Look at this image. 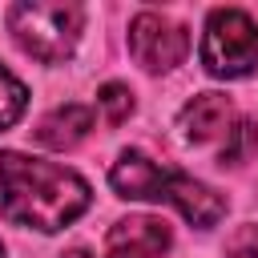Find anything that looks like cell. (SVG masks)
<instances>
[{
    "instance_id": "1",
    "label": "cell",
    "mask_w": 258,
    "mask_h": 258,
    "mask_svg": "<svg viewBox=\"0 0 258 258\" xmlns=\"http://www.w3.org/2000/svg\"><path fill=\"white\" fill-rule=\"evenodd\" d=\"M89 210V185L52 161L28 153H0V214L16 226L60 230Z\"/></svg>"
},
{
    "instance_id": "2",
    "label": "cell",
    "mask_w": 258,
    "mask_h": 258,
    "mask_svg": "<svg viewBox=\"0 0 258 258\" xmlns=\"http://www.w3.org/2000/svg\"><path fill=\"white\" fill-rule=\"evenodd\" d=\"M109 181H113V189L121 194V198H141V202H169V206H177L194 226H214L222 214H226V202L210 189V185H202V181H194V177H185V173H173V169H165V165H157L153 157H145L141 149H125L121 157H117V165L109 169Z\"/></svg>"
},
{
    "instance_id": "3",
    "label": "cell",
    "mask_w": 258,
    "mask_h": 258,
    "mask_svg": "<svg viewBox=\"0 0 258 258\" xmlns=\"http://www.w3.org/2000/svg\"><path fill=\"white\" fill-rule=\"evenodd\" d=\"M177 129L189 145L198 149H214L218 161H242L246 149L254 145V125L238 117L234 101L226 93H198L181 117H177Z\"/></svg>"
},
{
    "instance_id": "4",
    "label": "cell",
    "mask_w": 258,
    "mask_h": 258,
    "mask_svg": "<svg viewBox=\"0 0 258 258\" xmlns=\"http://www.w3.org/2000/svg\"><path fill=\"white\" fill-rule=\"evenodd\" d=\"M81 20L85 12L77 4H12L8 8V28L16 44L44 64H60L77 48Z\"/></svg>"
},
{
    "instance_id": "5",
    "label": "cell",
    "mask_w": 258,
    "mask_h": 258,
    "mask_svg": "<svg viewBox=\"0 0 258 258\" xmlns=\"http://www.w3.org/2000/svg\"><path fill=\"white\" fill-rule=\"evenodd\" d=\"M202 64L210 77L234 81L258 69V24L238 8H214L202 36Z\"/></svg>"
},
{
    "instance_id": "6",
    "label": "cell",
    "mask_w": 258,
    "mask_h": 258,
    "mask_svg": "<svg viewBox=\"0 0 258 258\" xmlns=\"http://www.w3.org/2000/svg\"><path fill=\"white\" fill-rule=\"evenodd\" d=\"M129 48H133L137 64H145L149 73H165V69L181 64V56L189 52V36L177 20H169L161 12H141L129 24Z\"/></svg>"
},
{
    "instance_id": "7",
    "label": "cell",
    "mask_w": 258,
    "mask_h": 258,
    "mask_svg": "<svg viewBox=\"0 0 258 258\" xmlns=\"http://www.w3.org/2000/svg\"><path fill=\"white\" fill-rule=\"evenodd\" d=\"M169 226L157 218H125L109 230L105 258H165Z\"/></svg>"
},
{
    "instance_id": "8",
    "label": "cell",
    "mask_w": 258,
    "mask_h": 258,
    "mask_svg": "<svg viewBox=\"0 0 258 258\" xmlns=\"http://www.w3.org/2000/svg\"><path fill=\"white\" fill-rule=\"evenodd\" d=\"M89 129H93V109H85V105H60V109H52L36 125V141L48 145V149H73V145H81L89 137Z\"/></svg>"
},
{
    "instance_id": "9",
    "label": "cell",
    "mask_w": 258,
    "mask_h": 258,
    "mask_svg": "<svg viewBox=\"0 0 258 258\" xmlns=\"http://www.w3.org/2000/svg\"><path fill=\"white\" fill-rule=\"evenodd\" d=\"M24 105H28V89L0 64V133L4 129H12L16 121H20V113H24Z\"/></svg>"
},
{
    "instance_id": "10",
    "label": "cell",
    "mask_w": 258,
    "mask_h": 258,
    "mask_svg": "<svg viewBox=\"0 0 258 258\" xmlns=\"http://www.w3.org/2000/svg\"><path fill=\"white\" fill-rule=\"evenodd\" d=\"M97 105L105 109V121H109V125H121V121L133 113V93H129V85H121V81H109V85H101V93H97Z\"/></svg>"
},
{
    "instance_id": "11",
    "label": "cell",
    "mask_w": 258,
    "mask_h": 258,
    "mask_svg": "<svg viewBox=\"0 0 258 258\" xmlns=\"http://www.w3.org/2000/svg\"><path fill=\"white\" fill-rule=\"evenodd\" d=\"M230 258H258V226H238L226 242Z\"/></svg>"
},
{
    "instance_id": "12",
    "label": "cell",
    "mask_w": 258,
    "mask_h": 258,
    "mask_svg": "<svg viewBox=\"0 0 258 258\" xmlns=\"http://www.w3.org/2000/svg\"><path fill=\"white\" fill-rule=\"evenodd\" d=\"M60 258H93L89 250H69V254H60Z\"/></svg>"
},
{
    "instance_id": "13",
    "label": "cell",
    "mask_w": 258,
    "mask_h": 258,
    "mask_svg": "<svg viewBox=\"0 0 258 258\" xmlns=\"http://www.w3.org/2000/svg\"><path fill=\"white\" fill-rule=\"evenodd\" d=\"M0 254H4V246H0Z\"/></svg>"
}]
</instances>
